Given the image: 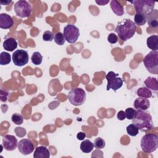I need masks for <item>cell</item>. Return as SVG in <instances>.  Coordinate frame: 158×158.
<instances>
[{"instance_id":"6da1fadb","label":"cell","mask_w":158,"mask_h":158,"mask_svg":"<svg viewBox=\"0 0 158 158\" xmlns=\"http://www.w3.org/2000/svg\"><path fill=\"white\" fill-rule=\"evenodd\" d=\"M132 123L142 132L151 130L154 127L152 116L147 110H137L135 117L132 119Z\"/></svg>"},{"instance_id":"7a4b0ae2","label":"cell","mask_w":158,"mask_h":158,"mask_svg":"<svg viewBox=\"0 0 158 158\" xmlns=\"http://www.w3.org/2000/svg\"><path fill=\"white\" fill-rule=\"evenodd\" d=\"M136 29V25L132 20L124 19L117 23L115 31L122 40L126 41L134 36Z\"/></svg>"},{"instance_id":"3957f363","label":"cell","mask_w":158,"mask_h":158,"mask_svg":"<svg viewBox=\"0 0 158 158\" xmlns=\"http://www.w3.org/2000/svg\"><path fill=\"white\" fill-rule=\"evenodd\" d=\"M142 151L146 153L154 152L158 147V136L154 133H148L144 135L140 142Z\"/></svg>"},{"instance_id":"277c9868","label":"cell","mask_w":158,"mask_h":158,"mask_svg":"<svg viewBox=\"0 0 158 158\" xmlns=\"http://www.w3.org/2000/svg\"><path fill=\"white\" fill-rule=\"evenodd\" d=\"M143 64L149 72L157 75L158 73V51H150L144 57Z\"/></svg>"},{"instance_id":"5b68a950","label":"cell","mask_w":158,"mask_h":158,"mask_svg":"<svg viewBox=\"0 0 158 158\" xmlns=\"http://www.w3.org/2000/svg\"><path fill=\"white\" fill-rule=\"evenodd\" d=\"M131 3L134 4L136 14H141L146 17L154 10L156 2L150 0H135Z\"/></svg>"},{"instance_id":"8992f818","label":"cell","mask_w":158,"mask_h":158,"mask_svg":"<svg viewBox=\"0 0 158 158\" xmlns=\"http://www.w3.org/2000/svg\"><path fill=\"white\" fill-rule=\"evenodd\" d=\"M70 102L74 106H81L86 101V94L85 91L81 88H74L71 89L67 95Z\"/></svg>"},{"instance_id":"52a82bcc","label":"cell","mask_w":158,"mask_h":158,"mask_svg":"<svg viewBox=\"0 0 158 158\" xmlns=\"http://www.w3.org/2000/svg\"><path fill=\"white\" fill-rule=\"evenodd\" d=\"M14 11L16 15L20 18L28 17L32 11L31 4L27 1H18L14 5Z\"/></svg>"},{"instance_id":"ba28073f","label":"cell","mask_w":158,"mask_h":158,"mask_svg":"<svg viewBox=\"0 0 158 158\" xmlns=\"http://www.w3.org/2000/svg\"><path fill=\"white\" fill-rule=\"evenodd\" d=\"M106 78L107 81L106 89L109 91L112 89L114 91L120 88L123 85L122 79L118 77V74L112 71L109 72L106 75Z\"/></svg>"},{"instance_id":"9c48e42d","label":"cell","mask_w":158,"mask_h":158,"mask_svg":"<svg viewBox=\"0 0 158 158\" xmlns=\"http://www.w3.org/2000/svg\"><path fill=\"white\" fill-rule=\"evenodd\" d=\"M65 40L69 43H75L79 36L80 31L79 29L74 25L67 24L64 28V33Z\"/></svg>"},{"instance_id":"30bf717a","label":"cell","mask_w":158,"mask_h":158,"mask_svg":"<svg viewBox=\"0 0 158 158\" xmlns=\"http://www.w3.org/2000/svg\"><path fill=\"white\" fill-rule=\"evenodd\" d=\"M12 59L16 66H23L28 62L29 56L28 52L23 49H17L12 54Z\"/></svg>"},{"instance_id":"8fae6325","label":"cell","mask_w":158,"mask_h":158,"mask_svg":"<svg viewBox=\"0 0 158 158\" xmlns=\"http://www.w3.org/2000/svg\"><path fill=\"white\" fill-rule=\"evenodd\" d=\"M17 138L12 135H6L2 136V146L7 151H12L16 149L18 146Z\"/></svg>"},{"instance_id":"7c38bea8","label":"cell","mask_w":158,"mask_h":158,"mask_svg":"<svg viewBox=\"0 0 158 158\" xmlns=\"http://www.w3.org/2000/svg\"><path fill=\"white\" fill-rule=\"evenodd\" d=\"M19 152L23 155L27 156L31 154L34 151V145L30 139H22L18 144Z\"/></svg>"},{"instance_id":"4fadbf2b","label":"cell","mask_w":158,"mask_h":158,"mask_svg":"<svg viewBox=\"0 0 158 158\" xmlns=\"http://www.w3.org/2000/svg\"><path fill=\"white\" fill-rule=\"evenodd\" d=\"M14 25V20L7 14H0V28L2 29H10Z\"/></svg>"},{"instance_id":"5bb4252c","label":"cell","mask_w":158,"mask_h":158,"mask_svg":"<svg viewBox=\"0 0 158 158\" xmlns=\"http://www.w3.org/2000/svg\"><path fill=\"white\" fill-rule=\"evenodd\" d=\"M150 106V101L148 98L142 97L137 98L134 101V107L136 110H146Z\"/></svg>"},{"instance_id":"9a60e30c","label":"cell","mask_w":158,"mask_h":158,"mask_svg":"<svg viewBox=\"0 0 158 158\" xmlns=\"http://www.w3.org/2000/svg\"><path fill=\"white\" fill-rule=\"evenodd\" d=\"M146 19L150 27L155 28L158 27V11L157 9H154L149 14L146 16Z\"/></svg>"},{"instance_id":"2e32d148","label":"cell","mask_w":158,"mask_h":158,"mask_svg":"<svg viewBox=\"0 0 158 158\" xmlns=\"http://www.w3.org/2000/svg\"><path fill=\"white\" fill-rule=\"evenodd\" d=\"M49 151L46 146H44L36 147L33 153L34 158H49Z\"/></svg>"},{"instance_id":"e0dca14e","label":"cell","mask_w":158,"mask_h":158,"mask_svg":"<svg viewBox=\"0 0 158 158\" xmlns=\"http://www.w3.org/2000/svg\"><path fill=\"white\" fill-rule=\"evenodd\" d=\"M3 48L7 51H13L17 48V42L14 38H7L3 42Z\"/></svg>"},{"instance_id":"ac0fdd59","label":"cell","mask_w":158,"mask_h":158,"mask_svg":"<svg viewBox=\"0 0 158 158\" xmlns=\"http://www.w3.org/2000/svg\"><path fill=\"white\" fill-rule=\"evenodd\" d=\"M110 8L112 12L118 16H122L124 14V8L122 5L120 4L116 0H112L110 1Z\"/></svg>"},{"instance_id":"d6986e66","label":"cell","mask_w":158,"mask_h":158,"mask_svg":"<svg viewBox=\"0 0 158 158\" xmlns=\"http://www.w3.org/2000/svg\"><path fill=\"white\" fill-rule=\"evenodd\" d=\"M147 46L152 51L158 50V36L156 35H151L147 38Z\"/></svg>"},{"instance_id":"ffe728a7","label":"cell","mask_w":158,"mask_h":158,"mask_svg":"<svg viewBox=\"0 0 158 158\" xmlns=\"http://www.w3.org/2000/svg\"><path fill=\"white\" fill-rule=\"evenodd\" d=\"M144 84L148 89L157 91L158 90V82L156 78L149 77L144 81Z\"/></svg>"},{"instance_id":"44dd1931","label":"cell","mask_w":158,"mask_h":158,"mask_svg":"<svg viewBox=\"0 0 158 158\" xmlns=\"http://www.w3.org/2000/svg\"><path fill=\"white\" fill-rule=\"evenodd\" d=\"M94 144L89 139H85L81 143L80 149L84 153H89L93 151Z\"/></svg>"},{"instance_id":"7402d4cb","label":"cell","mask_w":158,"mask_h":158,"mask_svg":"<svg viewBox=\"0 0 158 158\" xmlns=\"http://www.w3.org/2000/svg\"><path fill=\"white\" fill-rule=\"evenodd\" d=\"M136 93L139 97H142L144 98H149L152 96L151 91L147 87H141L138 88Z\"/></svg>"},{"instance_id":"603a6c76","label":"cell","mask_w":158,"mask_h":158,"mask_svg":"<svg viewBox=\"0 0 158 158\" xmlns=\"http://www.w3.org/2000/svg\"><path fill=\"white\" fill-rule=\"evenodd\" d=\"M11 61L10 55L6 52H1L0 54V64L5 65L9 64Z\"/></svg>"},{"instance_id":"cb8c5ba5","label":"cell","mask_w":158,"mask_h":158,"mask_svg":"<svg viewBox=\"0 0 158 158\" xmlns=\"http://www.w3.org/2000/svg\"><path fill=\"white\" fill-rule=\"evenodd\" d=\"M134 23L138 26H143L146 23V17L141 14H136L134 17Z\"/></svg>"},{"instance_id":"d4e9b609","label":"cell","mask_w":158,"mask_h":158,"mask_svg":"<svg viewBox=\"0 0 158 158\" xmlns=\"http://www.w3.org/2000/svg\"><path fill=\"white\" fill-rule=\"evenodd\" d=\"M31 60L32 63L35 65H40L41 64L42 60H43V56L41 54L40 52H35L33 53L31 57Z\"/></svg>"},{"instance_id":"484cf974","label":"cell","mask_w":158,"mask_h":158,"mask_svg":"<svg viewBox=\"0 0 158 158\" xmlns=\"http://www.w3.org/2000/svg\"><path fill=\"white\" fill-rule=\"evenodd\" d=\"M127 132L130 136H135L138 134L139 129L134 124L132 123L127 127Z\"/></svg>"},{"instance_id":"4316f807","label":"cell","mask_w":158,"mask_h":158,"mask_svg":"<svg viewBox=\"0 0 158 158\" xmlns=\"http://www.w3.org/2000/svg\"><path fill=\"white\" fill-rule=\"evenodd\" d=\"M54 39L55 43L57 44L60 45V46L63 45L65 41L64 36L61 32H58V33H56L54 36Z\"/></svg>"},{"instance_id":"83f0119b","label":"cell","mask_w":158,"mask_h":158,"mask_svg":"<svg viewBox=\"0 0 158 158\" xmlns=\"http://www.w3.org/2000/svg\"><path fill=\"white\" fill-rule=\"evenodd\" d=\"M11 120L16 125H21L23 122V116L21 114L17 113L12 114L11 117Z\"/></svg>"},{"instance_id":"f1b7e54d","label":"cell","mask_w":158,"mask_h":158,"mask_svg":"<svg viewBox=\"0 0 158 158\" xmlns=\"http://www.w3.org/2000/svg\"><path fill=\"white\" fill-rule=\"evenodd\" d=\"M106 146V143L105 141L104 140V139L101 138H97L95 139L94 141V146L98 149H102L105 147Z\"/></svg>"},{"instance_id":"f546056e","label":"cell","mask_w":158,"mask_h":158,"mask_svg":"<svg viewBox=\"0 0 158 158\" xmlns=\"http://www.w3.org/2000/svg\"><path fill=\"white\" fill-rule=\"evenodd\" d=\"M125 115H126V118L128 120H132L136 113V110L131 107H128L127 109H126L125 111Z\"/></svg>"},{"instance_id":"4dcf8cb0","label":"cell","mask_w":158,"mask_h":158,"mask_svg":"<svg viewBox=\"0 0 158 158\" xmlns=\"http://www.w3.org/2000/svg\"><path fill=\"white\" fill-rule=\"evenodd\" d=\"M54 34L51 31H45L43 35V40L45 41H52L54 40Z\"/></svg>"},{"instance_id":"1f68e13d","label":"cell","mask_w":158,"mask_h":158,"mask_svg":"<svg viewBox=\"0 0 158 158\" xmlns=\"http://www.w3.org/2000/svg\"><path fill=\"white\" fill-rule=\"evenodd\" d=\"M16 135L19 137H23L26 135V130L22 127H16L14 130Z\"/></svg>"},{"instance_id":"d6a6232c","label":"cell","mask_w":158,"mask_h":158,"mask_svg":"<svg viewBox=\"0 0 158 158\" xmlns=\"http://www.w3.org/2000/svg\"><path fill=\"white\" fill-rule=\"evenodd\" d=\"M107 41L111 44H115L118 41V37L115 33H110L107 36Z\"/></svg>"},{"instance_id":"836d02e7","label":"cell","mask_w":158,"mask_h":158,"mask_svg":"<svg viewBox=\"0 0 158 158\" xmlns=\"http://www.w3.org/2000/svg\"><path fill=\"white\" fill-rule=\"evenodd\" d=\"M117 118L119 120H123L125 119L126 118V115H125V112L123 110H120L117 112Z\"/></svg>"},{"instance_id":"e575fe53","label":"cell","mask_w":158,"mask_h":158,"mask_svg":"<svg viewBox=\"0 0 158 158\" xmlns=\"http://www.w3.org/2000/svg\"><path fill=\"white\" fill-rule=\"evenodd\" d=\"M86 137V133L84 132H79L77 135V138L79 140H83Z\"/></svg>"},{"instance_id":"d590c367","label":"cell","mask_w":158,"mask_h":158,"mask_svg":"<svg viewBox=\"0 0 158 158\" xmlns=\"http://www.w3.org/2000/svg\"><path fill=\"white\" fill-rule=\"evenodd\" d=\"M95 2H96L98 4L100 5V6H104V5L107 4L109 2V1H102V0L97 1V0H96Z\"/></svg>"},{"instance_id":"8d00e7d4","label":"cell","mask_w":158,"mask_h":158,"mask_svg":"<svg viewBox=\"0 0 158 158\" xmlns=\"http://www.w3.org/2000/svg\"><path fill=\"white\" fill-rule=\"evenodd\" d=\"M10 2H12L11 0H6V1H0V4L2 5H8Z\"/></svg>"}]
</instances>
